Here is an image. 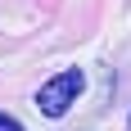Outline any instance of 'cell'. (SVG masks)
Returning a JSON list of instances; mask_svg holds the SVG:
<instances>
[{"mask_svg":"<svg viewBox=\"0 0 131 131\" xmlns=\"http://www.w3.org/2000/svg\"><path fill=\"white\" fill-rule=\"evenodd\" d=\"M81 91H86V72H81V68H63V72H54V77L36 91V104H41L45 118H63L68 108L77 104Z\"/></svg>","mask_w":131,"mask_h":131,"instance_id":"1","label":"cell"},{"mask_svg":"<svg viewBox=\"0 0 131 131\" xmlns=\"http://www.w3.org/2000/svg\"><path fill=\"white\" fill-rule=\"evenodd\" d=\"M0 131H23V127H18V122H14L9 113H0Z\"/></svg>","mask_w":131,"mask_h":131,"instance_id":"2","label":"cell"},{"mask_svg":"<svg viewBox=\"0 0 131 131\" xmlns=\"http://www.w3.org/2000/svg\"><path fill=\"white\" fill-rule=\"evenodd\" d=\"M127 131H131V118H127Z\"/></svg>","mask_w":131,"mask_h":131,"instance_id":"3","label":"cell"}]
</instances>
